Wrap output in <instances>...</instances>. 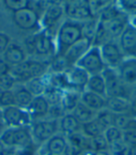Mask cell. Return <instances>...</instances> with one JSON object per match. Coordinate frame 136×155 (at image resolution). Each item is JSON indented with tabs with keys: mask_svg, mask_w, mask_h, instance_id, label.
<instances>
[{
	"mask_svg": "<svg viewBox=\"0 0 136 155\" xmlns=\"http://www.w3.org/2000/svg\"><path fill=\"white\" fill-rule=\"evenodd\" d=\"M67 146V138L61 133H58L46 143L39 147L38 153L40 155H60L64 154Z\"/></svg>",
	"mask_w": 136,
	"mask_h": 155,
	"instance_id": "15",
	"label": "cell"
},
{
	"mask_svg": "<svg viewBox=\"0 0 136 155\" xmlns=\"http://www.w3.org/2000/svg\"><path fill=\"white\" fill-rule=\"evenodd\" d=\"M26 51L37 56H50L56 55V42L53 35L45 29L29 37L25 41Z\"/></svg>",
	"mask_w": 136,
	"mask_h": 155,
	"instance_id": "3",
	"label": "cell"
},
{
	"mask_svg": "<svg viewBox=\"0 0 136 155\" xmlns=\"http://www.w3.org/2000/svg\"><path fill=\"white\" fill-rule=\"evenodd\" d=\"M129 146L123 139L118 140L109 145L108 151L111 155H127Z\"/></svg>",
	"mask_w": 136,
	"mask_h": 155,
	"instance_id": "32",
	"label": "cell"
},
{
	"mask_svg": "<svg viewBox=\"0 0 136 155\" xmlns=\"http://www.w3.org/2000/svg\"><path fill=\"white\" fill-rule=\"evenodd\" d=\"M50 105L44 95L35 96L31 104L26 108L33 121L47 119L49 116ZM32 121V123H33Z\"/></svg>",
	"mask_w": 136,
	"mask_h": 155,
	"instance_id": "17",
	"label": "cell"
},
{
	"mask_svg": "<svg viewBox=\"0 0 136 155\" xmlns=\"http://www.w3.org/2000/svg\"><path fill=\"white\" fill-rule=\"evenodd\" d=\"M93 155H111L108 150L106 151H98V152H93Z\"/></svg>",
	"mask_w": 136,
	"mask_h": 155,
	"instance_id": "45",
	"label": "cell"
},
{
	"mask_svg": "<svg viewBox=\"0 0 136 155\" xmlns=\"http://www.w3.org/2000/svg\"><path fill=\"white\" fill-rule=\"evenodd\" d=\"M64 90H74L79 93L85 91L89 75L77 65H71L60 73Z\"/></svg>",
	"mask_w": 136,
	"mask_h": 155,
	"instance_id": "6",
	"label": "cell"
},
{
	"mask_svg": "<svg viewBox=\"0 0 136 155\" xmlns=\"http://www.w3.org/2000/svg\"><path fill=\"white\" fill-rule=\"evenodd\" d=\"M122 139L125 141L128 146L136 144V118H132L128 126L122 131Z\"/></svg>",
	"mask_w": 136,
	"mask_h": 155,
	"instance_id": "28",
	"label": "cell"
},
{
	"mask_svg": "<svg viewBox=\"0 0 136 155\" xmlns=\"http://www.w3.org/2000/svg\"><path fill=\"white\" fill-rule=\"evenodd\" d=\"M132 118L133 117L130 113L114 114V121H113V125L123 131L128 126V124H130V121Z\"/></svg>",
	"mask_w": 136,
	"mask_h": 155,
	"instance_id": "35",
	"label": "cell"
},
{
	"mask_svg": "<svg viewBox=\"0 0 136 155\" xmlns=\"http://www.w3.org/2000/svg\"><path fill=\"white\" fill-rule=\"evenodd\" d=\"M105 132V128L95 118L92 120L81 124V133L88 138H92Z\"/></svg>",
	"mask_w": 136,
	"mask_h": 155,
	"instance_id": "27",
	"label": "cell"
},
{
	"mask_svg": "<svg viewBox=\"0 0 136 155\" xmlns=\"http://www.w3.org/2000/svg\"><path fill=\"white\" fill-rule=\"evenodd\" d=\"M105 108L114 114L130 113V102L129 98L122 96L106 97Z\"/></svg>",
	"mask_w": 136,
	"mask_h": 155,
	"instance_id": "22",
	"label": "cell"
},
{
	"mask_svg": "<svg viewBox=\"0 0 136 155\" xmlns=\"http://www.w3.org/2000/svg\"><path fill=\"white\" fill-rule=\"evenodd\" d=\"M104 135L107 140V142L109 143V145L112 143H114L118 140H120L122 139V130H120L119 128L112 125V126H109L107 127L105 132H104Z\"/></svg>",
	"mask_w": 136,
	"mask_h": 155,
	"instance_id": "34",
	"label": "cell"
},
{
	"mask_svg": "<svg viewBox=\"0 0 136 155\" xmlns=\"http://www.w3.org/2000/svg\"><path fill=\"white\" fill-rule=\"evenodd\" d=\"M14 25L21 30L30 31L40 25V18L35 9L28 7L12 14Z\"/></svg>",
	"mask_w": 136,
	"mask_h": 155,
	"instance_id": "11",
	"label": "cell"
},
{
	"mask_svg": "<svg viewBox=\"0 0 136 155\" xmlns=\"http://www.w3.org/2000/svg\"><path fill=\"white\" fill-rule=\"evenodd\" d=\"M15 150L7 147L5 144L0 140V155H13Z\"/></svg>",
	"mask_w": 136,
	"mask_h": 155,
	"instance_id": "41",
	"label": "cell"
},
{
	"mask_svg": "<svg viewBox=\"0 0 136 155\" xmlns=\"http://www.w3.org/2000/svg\"><path fill=\"white\" fill-rule=\"evenodd\" d=\"M127 155H136V144H135V145L129 146V150H128V154Z\"/></svg>",
	"mask_w": 136,
	"mask_h": 155,
	"instance_id": "43",
	"label": "cell"
},
{
	"mask_svg": "<svg viewBox=\"0 0 136 155\" xmlns=\"http://www.w3.org/2000/svg\"><path fill=\"white\" fill-rule=\"evenodd\" d=\"M64 13V7L48 4L45 8L42 18L40 19V25L43 26L42 29H45L50 33L51 28L55 27L56 25L62 21Z\"/></svg>",
	"mask_w": 136,
	"mask_h": 155,
	"instance_id": "14",
	"label": "cell"
},
{
	"mask_svg": "<svg viewBox=\"0 0 136 155\" xmlns=\"http://www.w3.org/2000/svg\"><path fill=\"white\" fill-rule=\"evenodd\" d=\"M118 45L125 57L136 58V27L129 24L118 38Z\"/></svg>",
	"mask_w": 136,
	"mask_h": 155,
	"instance_id": "12",
	"label": "cell"
},
{
	"mask_svg": "<svg viewBox=\"0 0 136 155\" xmlns=\"http://www.w3.org/2000/svg\"><path fill=\"white\" fill-rule=\"evenodd\" d=\"M27 89L33 94L34 96H38V95H43L45 91H46L47 87L49 86V78H48V73L44 75L43 77L39 78H35L32 79L26 83H24Z\"/></svg>",
	"mask_w": 136,
	"mask_h": 155,
	"instance_id": "25",
	"label": "cell"
},
{
	"mask_svg": "<svg viewBox=\"0 0 136 155\" xmlns=\"http://www.w3.org/2000/svg\"><path fill=\"white\" fill-rule=\"evenodd\" d=\"M3 3L5 7L13 13L18 10L28 8L30 0H3Z\"/></svg>",
	"mask_w": 136,
	"mask_h": 155,
	"instance_id": "33",
	"label": "cell"
},
{
	"mask_svg": "<svg viewBox=\"0 0 136 155\" xmlns=\"http://www.w3.org/2000/svg\"><path fill=\"white\" fill-rule=\"evenodd\" d=\"M3 60L5 63L11 68V66H15L22 62H24L27 59L26 51L22 48L21 45L14 42H11L5 52L2 54Z\"/></svg>",
	"mask_w": 136,
	"mask_h": 155,
	"instance_id": "18",
	"label": "cell"
},
{
	"mask_svg": "<svg viewBox=\"0 0 136 155\" xmlns=\"http://www.w3.org/2000/svg\"><path fill=\"white\" fill-rule=\"evenodd\" d=\"M39 148L37 145H32L26 148H22L19 150H15L13 155H37Z\"/></svg>",
	"mask_w": 136,
	"mask_h": 155,
	"instance_id": "38",
	"label": "cell"
},
{
	"mask_svg": "<svg viewBox=\"0 0 136 155\" xmlns=\"http://www.w3.org/2000/svg\"><path fill=\"white\" fill-rule=\"evenodd\" d=\"M0 116L7 127L30 126L33 121L27 110L17 106H11L0 109Z\"/></svg>",
	"mask_w": 136,
	"mask_h": 155,
	"instance_id": "9",
	"label": "cell"
},
{
	"mask_svg": "<svg viewBox=\"0 0 136 155\" xmlns=\"http://www.w3.org/2000/svg\"><path fill=\"white\" fill-rule=\"evenodd\" d=\"M0 140L7 147L13 150L26 148L35 144L32 137L30 126L8 127L0 137Z\"/></svg>",
	"mask_w": 136,
	"mask_h": 155,
	"instance_id": "4",
	"label": "cell"
},
{
	"mask_svg": "<svg viewBox=\"0 0 136 155\" xmlns=\"http://www.w3.org/2000/svg\"><path fill=\"white\" fill-rule=\"evenodd\" d=\"M96 119L98 120V121L105 130L107 127L113 125V121H114V113L109 111L108 109L105 108L103 110H101V111L97 112Z\"/></svg>",
	"mask_w": 136,
	"mask_h": 155,
	"instance_id": "31",
	"label": "cell"
},
{
	"mask_svg": "<svg viewBox=\"0 0 136 155\" xmlns=\"http://www.w3.org/2000/svg\"><path fill=\"white\" fill-rule=\"evenodd\" d=\"M37 155H40V154H39V153H38V152H37Z\"/></svg>",
	"mask_w": 136,
	"mask_h": 155,
	"instance_id": "46",
	"label": "cell"
},
{
	"mask_svg": "<svg viewBox=\"0 0 136 155\" xmlns=\"http://www.w3.org/2000/svg\"><path fill=\"white\" fill-rule=\"evenodd\" d=\"M49 72V65L39 60L26 59L21 64L9 68L11 74L17 83L24 84L32 79L43 77Z\"/></svg>",
	"mask_w": 136,
	"mask_h": 155,
	"instance_id": "2",
	"label": "cell"
},
{
	"mask_svg": "<svg viewBox=\"0 0 136 155\" xmlns=\"http://www.w3.org/2000/svg\"><path fill=\"white\" fill-rule=\"evenodd\" d=\"M7 125L5 124L4 120H2L1 116H0V137H1V136L3 135V133L5 132V130L7 129Z\"/></svg>",
	"mask_w": 136,
	"mask_h": 155,
	"instance_id": "42",
	"label": "cell"
},
{
	"mask_svg": "<svg viewBox=\"0 0 136 155\" xmlns=\"http://www.w3.org/2000/svg\"><path fill=\"white\" fill-rule=\"evenodd\" d=\"M81 93L74 90H64L62 93L61 107L64 113H72L76 106L80 103Z\"/></svg>",
	"mask_w": 136,
	"mask_h": 155,
	"instance_id": "21",
	"label": "cell"
},
{
	"mask_svg": "<svg viewBox=\"0 0 136 155\" xmlns=\"http://www.w3.org/2000/svg\"><path fill=\"white\" fill-rule=\"evenodd\" d=\"M15 106V94L13 89L0 91V109Z\"/></svg>",
	"mask_w": 136,
	"mask_h": 155,
	"instance_id": "30",
	"label": "cell"
},
{
	"mask_svg": "<svg viewBox=\"0 0 136 155\" xmlns=\"http://www.w3.org/2000/svg\"><path fill=\"white\" fill-rule=\"evenodd\" d=\"M130 24H131V25H133V26L136 27V13L133 14V16L131 17V21H130Z\"/></svg>",
	"mask_w": 136,
	"mask_h": 155,
	"instance_id": "44",
	"label": "cell"
},
{
	"mask_svg": "<svg viewBox=\"0 0 136 155\" xmlns=\"http://www.w3.org/2000/svg\"><path fill=\"white\" fill-rule=\"evenodd\" d=\"M102 57L106 65V68L117 69L125 59V55L122 52L118 42L110 40L100 46Z\"/></svg>",
	"mask_w": 136,
	"mask_h": 155,
	"instance_id": "10",
	"label": "cell"
},
{
	"mask_svg": "<svg viewBox=\"0 0 136 155\" xmlns=\"http://www.w3.org/2000/svg\"><path fill=\"white\" fill-rule=\"evenodd\" d=\"M72 114L76 117V119L79 123L83 124L85 123H88V121H90L93 119H95L97 112L92 109H90L89 107H88L87 106H85L84 104L80 102L73 110Z\"/></svg>",
	"mask_w": 136,
	"mask_h": 155,
	"instance_id": "26",
	"label": "cell"
},
{
	"mask_svg": "<svg viewBox=\"0 0 136 155\" xmlns=\"http://www.w3.org/2000/svg\"><path fill=\"white\" fill-rule=\"evenodd\" d=\"M102 74L105 81L106 97L122 96L129 98L131 89L121 81L117 69L106 68Z\"/></svg>",
	"mask_w": 136,
	"mask_h": 155,
	"instance_id": "8",
	"label": "cell"
},
{
	"mask_svg": "<svg viewBox=\"0 0 136 155\" xmlns=\"http://www.w3.org/2000/svg\"><path fill=\"white\" fill-rule=\"evenodd\" d=\"M109 150V143L107 142L104 133L97 137L90 138V150L93 152L106 151Z\"/></svg>",
	"mask_w": 136,
	"mask_h": 155,
	"instance_id": "29",
	"label": "cell"
},
{
	"mask_svg": "<svg viewBox=\"0 0 136 155\" xmlns=\"http://www.w3.org/2000/svg\"><path fill=\"white\" fill-rule=\"evenodd\" d=\"M129 102H130V114L133 118H136V88L131 89L129 96Z\"/></svg>",
	"mask_w": 136,
	"mask_h": 155,
	"instance_id": "39",
	"label": "cell"
},
{
	"mask_svg": "<svg viewBox=\"0 0 136 155\" xmlns=\"http://www.w3.org/2000/svg\"><path fill=\"white\" fill-rule=\"evenodd\" d=\"M13 91L15 94V106L26 109L35 96L27 89L24 84L17 83L13 88Z\"/></svg>",
	"mask_w": 136,
	"mask_h": 155,
	"instance_id": "23",
	"label": "cell"
},
{
	"mask_svg": "<svg viewBox=\"0 0 136 155\" xmlns=\"http://www.w3.org/2000/svg\"><path fill=\"white\" fill-rule=\"evenodd\" d=\"M60 155H65V154H60Z\"/></svg>",
	"mask_w": 136,
	"mask_h": 155,
	"instance_id": "47",
	"label": "cell"
},
{
	"mask_svg": "<svg viewBox=\"0 0 136 155\" xmlns=\"http://www.w3.org/2000/svg\"><path fill=\"white\" fill-rule=\"evenodd\" d=\"M121 81L131 89L136 88V58L126 57L117 68Z\"/></svg>",
	"mask_w": 136,
	"mask_h": 155,
	"instance_id": "16",
	"label": "cell"
},
{
	"mask_svg": "<svg viewBox=\"0 0 136 155\" xmlns=\"http://www.w3.org/2000/svg\"><path fill=\"white\" fill-rule=\"evenodd\" d=\"M17 82L14 78L8 72L0 74V89L1 90H11L16 86Z\"/></svg>",
	"mask_w": 136,
	"mask_h": 155,
	"instance_id": "36",
	"label": "cell"
},
{
	"mask_svg": "<svg viewBox=\"0 0 136 155\" xmlns=\"http://www.w3.org/2000/svg\"><path fill=\"white\" fill-rule=\"evenodd\" d=\"M34 143L39 148L50 138L59 133L58 120L43 119L33 121L30 125Z\"/></svg>",
	"mask_w": 136,
	"mask_h": 155,
	"instance_id": "5",
	"label": "cell"
},
{
	"mask_svg": "<svg viewBox=\"0 0 136 155\" xmlns=\"http://www.w3.org/2000/svg\"><path fill=\"white\" fill-rule=\"evenodd\" d=\"M85 90L106 97L105 81L103 77V74H96V75L89 76L88 82L86 84Z\"/></svg>",
	"mask_w": 136,
	"mask_h": 155,
	"instance_id": "24",
	"label": "cell"
},
{
	"mask_svg": "<svg viewBox=\"0 0 136 155\" xmlns=\"http://www.w3.org/2000/svg\"><path fill=\"white\" fill-rule=\"evenodd\" d=\"M76 65L82 68L89 76L102 74L106 68L104 59L102 57L100 47L94 45L89 49V51L80 58Z\"/></svg>",
	"mask_w": 136,
	"mask_h": 155,
	"instance_id": "7",
	"label": "cell"
},
{
	"mask_svg": "<svg viewBox=\"0 0 136 155\" xmlns=\"http://www.w3.org/2000/svg\"><path fill=\"white\" fill-rule=\"evenodd\" d=\"M84 38V21L68 18L61 23L55 38L56 55L63 56L66 50Z\"/></svg>",
	"mask_w": 136,
	"mask_h": 155,
	"instance_id": "1",
	"label": "cell"
},
{
	"mask_svg": "<svg viewBox=\"0 0 136 155\" xmlns=\"http://www.w3.org/2000/svg\"><path fill=\"white\" fill-rule=\"evenodd\" d=\"M80 102L88 107H89L90 109L94 110L96 112H99L105 108L106 97L85 90L81 93Z\"/></svg>",
	"mask_w": 136,
	"mask_h": 155,
	"instance_id": "20",
	"label": "cell"
},
{
	"mask_svg": "<svg viewBox=\"0 0 136 155\" xmlns=\"http://www.w3.org/2000/svg\"><path fill=\"white\" fill-rule=\"evenodd\" d=\"M118 5L124 12L136 13V0H118Z\"/></svg>",
	"mask_w": 136,
	"mask_h": 155,
	"instance_id": "37",
	"label": "cell"
},
{
	"mask_svg": "<svg viewBox=\"0 0 136 155\" xmlns=\"http://www.w3.org/2000/svg\"><path fill=\"white\" fill-rule=\"evenodd\" d=\"M59 133L65 137L81 131V124L72 113H65L59 120Z\"/></svg>",
	"mask_w": 136,
	"mask_h": 155,
	"instance_id": "19",
	"label": "cell"
},
{
	"mask_svg": "<svg viewBox=\"0 0 136 155\" xmlns=\"http://www.w3.org/2000/svg\"><path fill=\"white\" fill-rule=\"evenodd\" d=\"M92 46V41L84 37L82 39L76 42L71 47L68 48L63 55V57L69 66L75 65Z\"/></svg>",
	"mask_w": 136,
	"mask_h": 155,
	"instance_id": "13",
	"label": "cell"
},
{
	"mask_svg": "<svg viewBox=\"0 0 136 155\" xmlns=\"http://www.w3.org/2000/svg\"><path fill=\"white\" fill-rule=\"evenodd\" d=\"M11 43V39L8 35L5 34V33L0 32V55H2L8 45Z\"/></svg>",
	"mask_w": 136,
	"mask_h": 155,
	"instance_id": "40",
	"label": "cell"
}]
</instances>
